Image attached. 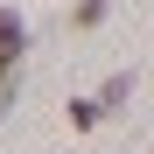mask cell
Returning a JSON list of instances; mask_svg holds the SVG:
<instances>
[{"label":"cell","instance_id":"obj_3","mask_svg":"<svg viewBox=\"0 0 154 154\" xmlns=\"http://www.w3.org/2000/svg\"><path fill=\"white\" fill-rule=\"evenodd\" d=\"M105 21V0H77V28H98Z\"/></svg>","mask_w":154,"mask_h":154},{"label":"cell","instance_id":"obj_1","mask_svg":"<svg viewBox=\"0 0 154 154\" xmlns=\"http://www.w3.org/2000/svg\"><path fill=\"white\" fill-rule=\"evenodd\" d=\"M21 49H28V28H21V14H14V7H0V84L14 77Z\"/></svg>","mask_w":154,"mask_h":154},{"label":"cell","instance_id":"obj_2","mask_svg":"<svg viewBox=\"0 0 154 154\" xmlns=\"http://www.w3.org/2000/svg\"><path fill=\"white\" fill-rule=\"evenodd\" d=\"M98 112H105L98 98H70V126H77V133H84V126H98Z\"/></svg>","mask_w":154,"mask_h":154}]
</instances>
